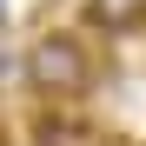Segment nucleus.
I'll use <instances>...</instances> for the list:
<instances>
[{"instance_id":"f257e3e1","label":"nucleus","mask_w":146,"mask_h":146,"mask_svg":"<svg viewBox=\"0 0 146 146\" xmlns=\"http://www.w3.org/2000/svg\"><path fill=\"white\" fill-rule=\"evenodd\" d=\"M20 80H27L40 100H80L93 86V53L80 33H40L27 53H20Z\"/></svg>"},{"instance_id":"f03ea898","label":"nucleus","mask_w":146,"mask_h":146,"mask_svg":"<svg viewBox=\"0 0 146 146\" xmlns=\"http://www.w3.org/2000/svg\"><path fill=\"white\" fill-rule=\"evenodd\" d=\"M27 139L33 146H93V126L73 106H40L33 119H27Z\"/></svg>"},{"instance_id":"7ed1b4c3","label":"nucleus","mask_w":146,"mask_h":146,"mask_svg":"<svg viewBox=\"0 0 146 146\" xmlns=\"http://www.w3.org/2000/svg\"><path fill=\"white\" fill-rule=\"evenodd\" d=\"M86 20L100 33H126V27L146 20V0H86Z\"/></svg>"},{"instance_id":"20e7f679","label":"nucleus","mask_w":146,"mask_h":146,"mask_svg":"<svg viewBox=\"0 0 146 146\" xmlns=\"http://www.w3.org/2000/svg\"><path fill=\"white\" fill-rule=\"evenodd\" d=\"M0 27H7V7H0Z\"/></svg>"}]
</instances>
